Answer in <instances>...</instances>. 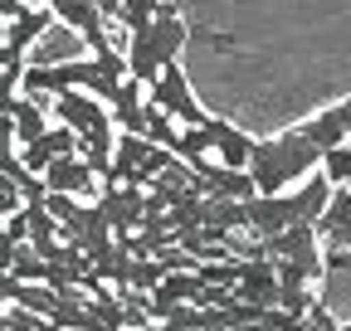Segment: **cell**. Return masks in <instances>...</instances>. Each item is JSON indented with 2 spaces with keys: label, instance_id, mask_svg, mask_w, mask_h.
Instances as JSON below:
<instances>
[{
  "label": "cell",
  "instance_id": "obj_3",
  "mask_svg": "<svg viewBox=\"0 0 351 331\" xmlns=\"http://www.w3.org/2000/svg\"><path fill=\"white\" fill-rule=\"evenodd\" d=\"M147 107L166 112L176 127H205V122H210V112H205V107L195 103V93H191L181 64H166V68L147 83Z\"/></svg>",
  "mask_w": 351,
  "mask_h": 331
},
{
  "label": "cell",
  "instance_id": "obj_22",
  "mask_svg": "<svg viewBox=\"0 0 351 331\" xmlns=\"http://www.w3.org/2000/svg\"><path fill=\"white\" fill-rule=\"evenodd\" d=\"M117 5H122V0H93V10H98L103 20H117Z\"/></svg>",
  "mask_w": 351,
  "mask_h": 331
},
{
  "label": "cell",
  "instance_id": "obj_2",
  "mask_svg": "<svg viewBox=\"0 0 351 331\" xmlns=\"http://www.w3.org/2000/svg\"><path fill=\"white\" fill-rule=\"evenodd\" d=\"M186 39H191V25L181 20V10H176L171 0H161L156 15H152V25L132 29V39H127V54H122V59H127V78L147 88V83H152L166 64L181 59Z\"/></svg>",
  "mask_w": 351,
  "mask_h": 331
},
{
  "label": "cell",
  "instance_id": "obj_9",
  "mask_svg": "<svg viewBox=\"0 0 351 331\" xmlns=\"http://www.w3.org/2000/svg\"><path fill=\"white\" fill-rule=\"evenodd\" d=\"M205 127H210V156H215V166H225V171H244L249 151H254V137H244L239 127H230V122H219V117H210Z\"/></svg>",
  "mask_w": 351,
  "mask_h": 331
},
{
  "label": "cell",
  "instance_id": "obj_16",
  "mask_svg": "<svg viewBox=\"0 0 351 331\" xmlns=\"http://www.w3.org/2000/svg\"><path fill=\"white\" fill-rule=\"evenodd\" d=\"M20 78H25V64H0V117L15 112V103H20Z\"/></svg>",
  "mask_w": 351,
  "mask_h": 331
},
{
  "label": "cell",
  "instance_id": "obj_17",
  "mask_svg": "<svg viewBox=\"0 0 351 331\" xmlns=\"http://www.w3.org/2000/svg\"><path fill=\"white\" fill-rule=\"evenodd\" d=\"M20 215H25V229H29V243H49L59 234V224L44 215V204H20Z\"/></svg>",
  "mask_w": 351,
  "mask_h": 331
},
{
  "label": "cell",
  "instance_id": "obj_28",
  "mask_svg": "<svg viewBox=\"0 0 351 331\" xmlns=\"http://www.w3.org/2000/svg\"><path fill=\"white\" fill-rule=\"evenodd\" d=\"M346 185H351V181H346Z\"/></svg>",
  "mask_w": 351,
  "mask_h": 331
},
{
  "label": "cell",
  "instance_id": "obj_15",
  "mask_svg": "<svg viewBox=\"0 0 351 331\" xmlns=\"http://www.w3.org/2000/svg\"><path fill=\"white\" fill-rule=\"evenodd\" d=\"M317 176H322L332 190H341V185L351 181V151H346V146H332V151H322V161H317Z\"/></svg>",
  "mask_w": 351,
  "mask_h": 331
},
{
  "label": "cell",
  "instance_id": "obj_18",
  "mask_svg": "<svg viewBox=\"0 0 351 331\" xmlns=\"http://www.w3.org/2000/svg\"><path fill=\"white\" fill-rule=\"evenodd\" d=\"M313 302H317V297H313V287H278V302H274V307L302 321L307 312H313Z\"/></svg>",
  "mask_w": 351,
  "mask_h": 331
},
{
  "label": "cell",
  "instance_id": "obj_4",
  "mask_svg": "<svg viewBox=\"0 0 351 331\" xmlns=\"http://www.w3.org/2000/svg\"><path fill=\"white\" fill-rule=\"evenodd\" d=\"M263 248H269L274 263H288L302 282H317V278L327 273V268H322V248H317L313 224H293V229H283V234H274V239H263Z\"/></svg>",
  "mask_w": 351,
  "mask_h": 331
},
{
  "label": "cell",
  "instance_id": "obj_14",
  "mask_svg": "<svg viewBox=\"0 0 351 331\" xmlns=\"http://www.w3.org/2000/svg\"><path fill=\"white\" fill-rule=\"evenodd\" d=\"M10 127H15V146H34L44 132H49V117H44V107L34 98H20L15 112H10Z\"/></svg>",
  "mask_w": 351,
  "mask_h": 331
},
{
  "label": "cell",
  "instance_id": "obj_1",
  "mask_svg": "<svg viewBox=\"0 0 351 331\" xmlns=\"http://www.w3.org/2000/svg\"><path fill=\"white\" fill-rule=\"evenodd\" d=\"M317 161H322V151L298 127H288V132H278L269 142H254L244 176H249L254 195H288V185H298V181H307L317 171Z\"/></svg>",
  "mask_w": 351,
  "mask_h": 331
},
{
  "label": "cell",
  "instance_id": "obj_21",
  "mask_svg": "<svg viewBox=\"0 0 351 331\" xmlns=\"http://www.w3.org/2000/svg\"><path fill=\"white\" fill-rule=\"evenodd\" d=\"M302 326H307V331H337L341 321H337V317H332V312H327L322 302H313V312L302 317Z\"/></svg>",
  "mask_w": 351,
  "mask_h": 331
},
{
  "label": "cell",
  "instance_id": "obj_8",
  "mask_svg": "<svg viewBox=\"0 0 351 331\" xmlns=\"http://www.w3.org/2000/svg\"><path fill=\"white\" fill-rule=\"evenodd\" d=\"M108 117L117 122V137H142V122H147V88L142 83L122 78L117 93L108 98Z\"/></svg>",
  "mask_w": 351,
  "mask_h": 331
},
{
  "label": "cell",
  "instance_id": "obj_12",
  "mask_svg": "<svg viewBox=\"0 0 351 331\" xmlns=\"http://www.w3.org/2000/svg\"><path fill=\"white\" fill-rule=\"evenodd\" d=\"M298 132L313 142L317 151H332V146H346V122H341V112L337 107H327V112H317V117H307V122H298Z\"/></svg>",
  "mask_w": 351,
  "mask_h": 331
},
{
  "label": "cell",
  "instance_id": "obj_26",
  "mask_svg": "<svg viewBox=\"0 0 351 331\" xmlns=\"http://www.w3.org/2000/svg\"><path fill=\"white\" fill-rule=\"evenodd\" d=\"M337 331H351V321H346V326H337Z\"/></svg>",
  "mask_w": 351,
  "mask_h": 331
},
{
  "label": "cell",
  "instance_id": "obj_19",
  "mask_svg": "<svg viewBox=\"0 0 351 331\" xmlns=\"http://www.w3.org/2000/svg\"><path fill=\"white\" fill-rule=\"evenodd\" d=\"M156 5H161V0H122V5H117V20H122L127 29H142V25H152Z\"/></svg>",
  "mask_w": 351,
  "mask_h": 331
},
{
  "label": "cell",
  "instance_id": "obj_5",
  "mask_svg": "<svg viewBox=\"0 0 351 331\" xmlns=\"http://www.w3.org/2000/svg\"><path fill=\"white\" fill-rule=\"evenodd\" d=\"M49 15H54L59 25H69L93 54H108V49H112V44H108V20L93 10V0H49Z\"/></svg>",
  "mask_w": 351,
  "mask_h": 331
},
{
  "label": "cell",
  "instance_id": "obj_25",
  "mask_svg": "<svg viewBox=\"0 0 351 331\" xmlns=\"http://www.w3.org/2000/svg\"><path fill=\"white\" fill-rule=\"evenodd\" d=\"M127 331H161V326H156V321H152V326H127Z\"/></svg>",
  "mask_w": 351,
  "mask_h": 331
},
{
  "label": "cell",
  "instance_id": "obj_13",
  "mask_svg": "<svg viewBox=\"0 0 351 331\" xmlns=\"http://www.w3.org/2000/svg\"><path fill=\"white\" fill-rule=\"evenodd\" d=\"M49 25H54V15H49V10H25V15H15V20L5 25L0 44H5V49H15V54H25V49L34 44V39H39L44 29H49Z\"/></svg>",
  "mask_w": 351,
  "mask_h": 331
},
{
  "label": "cell",
  "instance_id": "obj_20",
  "mask_svg": "<svg viewBox=\"0 0 351 331\" xmlns=\"http://www.w3.org/2000/svg\"><path fill=\"white\" fill-rule=\"evenodd\" d=\"M20 156V146H15V127H10V117H0V171Z\"/></svg>",
  "mask_w": 351,
  "mask_h": 331
},
{
  "label": "cell",
  "instance_id": "obj_23",
  "mask_svg": "<svg viewBox=\"0 0 351 331\" xmlns=\"http://www.w3.org/2000/svg\"><path fill=\"white\" fill-rule=\"evenodd\" d=\"M337 112H341V122H346V151H351V98L337 103Z\"/></svg>",
  "mask_w": 351,
  "mask_h": 331
},
{
  "label": "cell",
  "instance_id": "obj_10",
  "mask_svg": "<svg viewBox=\"0 0 351 331\" xmlns=\"http://www.w3.org/2000/svg\"><path fill=\"white\" fill-rule=\"evenodd\" d=\"M54 112H59V127H69L73 137H83V132L103 127V122H112L108 107H103L98 98H88V93H64V98H54Z\"/></svg>",
  "mask_w": 351,
  "mask_h": 331
},
{
  "label": "cell",
  "instance_id": "obj_24",
  "mask_svg": "<svg viewBox=\"0 0 351 331\" xmlns=\"http://www.w3.org/2000/svg\"><path fill=\"white\" fill-rule=\"evenodd\" d=\"M25 5H29V10H49V0H25Z\"/></svg>",
  "mask_w": 351,
  "mask_h": 331
},
{
  "label": "cell",
  "instance_id": "obj_7",
  "mask_svg": "<svg viewBox=\"0 0 351 331\" xmlns=\"http://www.w3.org/2000/svg\"><path fill=\"white\" fill-rule=\"evenodd\" d=\"M39 185H44V195H69V200H83V195H93L98 176L88 171V166H83V156L73 151V156H59V161H49V166H44Z\"/></svg>",
  "mask_w": 351,
  "mask_h": 331
},
{
  "label": "cell",
  "instance_id": "obj_11",
  "mask_svg": "<svg viewBox=\"0 0 351 331\" xmlns=\"http://www.w3.org/2000/svg\"><path fill=\"white\" fill-rule=\"evenodd\" d=\"M322 234L337 254H351V190H332V204L322 210Z\"/></svg>",
  "mask_w": 351,
  "mask_h": 331
},
{
  "label": "cell",
  "instance_id": "obj_27",
  "mask_svg": "<svg viewBox=\"0 0 351 331\" xmlns=\"http://www.w3.org/2000/svg\"><path fill=\"white\" fill-rule=\"evenodd\" d=\"M0 54H5V44H0Z\"/></svg>",
  "mask_w": 351,
  "mask_h": 331
},
{
  "label": "cell",
  "instance_id": "obj_6",
  "mask_svg": "<svg viewBox=\"0 0 351 331\" xmlns=\"http://www.w3.org/2000/svg\"><path fill=\"white\" fill-rule=\"evenodd\" d=\"M98 210H103L108 229H112L117 239H127V234H137V229L147 224V190H137V185H112V190L98 200Z\"/></svg>",
  "mask_w": 351,
  "mask_h": 331
}]
</instances>
